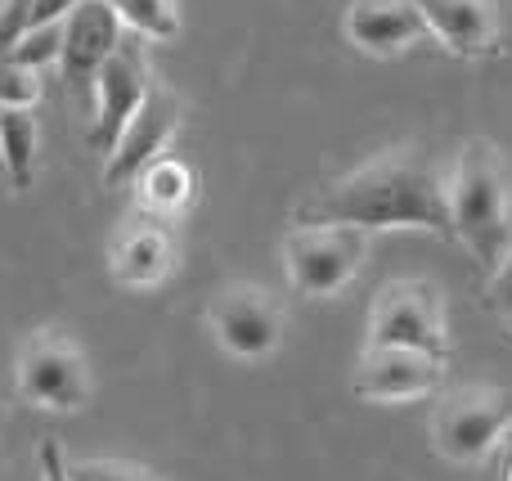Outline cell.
Segmentation results:
<instances>
[{
	"mask_svg": "<svg viewBox=\"0 0 512 481\" xmlns=\"http://www.w3.org/2000/svg\"><path fill=\"white\" fill-rule=\"evenodd\" d=\"M301 225L337 221L360 230H427L450 239L445 212V171L423 144H396L378 158L351 167L346 176L328 180L315 198L297 212Z\"/></svg>",
	"mask_w": 512,
	"mask_h": 481,
	"instance_id": "cell-1",
	"label": "cell"
},
{
	"mask_svg": "<svg viewBox=\"0 0 512 481\" xmlns=\"http://www.w3.org/2000/svg\"><path fill=\"white\" fill-rule=\"evenodd\" d=\"M445 212L450 234L495 270L512 243V171L490 140H468L445 171Z\"/></svg>",
	"mask_w": 512,
	"mask_h": 481,
	"instance_id": "cell-2",
	"label": "cell"
},
{
	"mask_svg": "<svg viewBox=\"0 0 512 481\" xmlns=\"http://www.w3.org/2000/svg\"><path fill=\"white\" fill-rule=\"evenodd\" d=\"M369 252V230L360 225H337V221H315V225H292L283 239V270L297 297H333L355 279Z\"/></svg>",
	"mask_w": 512,
	"mask_h": 481,
	"instance_id": "cell-3",
	"label": "cell"
},
{
	"mask_svg": "<svg viewBox=\"0 0 512 481\" xmlns=\"http://www.w3.org/2000/svg\"><path fill=\"white\" fill-rule=\"evenodd\" d=\"M512 432V392L504 387H459L432 414V446L450 464H481Z\"/></svg>",
	"mask_w": 512,
	"mask_h": 481,
	"instance_id": "cell-4",
	"label": "cell"
},
{
	"mask_svg": "<svg viewBox=\"0 0 512 481\" xmlns=\"http://www.w3.org/2000/svg\"><path fill=\"white\" fill-rule=\"evenodd\" d=\"M14 392L36 410L72 414L90 401V369L81 347L63 329H36L18 347Z\"/></svg>",
	"mask_w": 512,
	"mask_h": 481,
	"instance_id": "cell-5",
	"label": "cell"
},
{
	"mask_svg": "<svg viewBox=\"0 0 512 481\" xmlns=\"http://www.w3.org/2000/svg\"><path fill=\"white\" fill-rule=\"evenodd\" d=\"M364 347H414V351H427V356L450 360L441 288L432 279H391L373 297Z\"/></svg>",
	"mask_w": 512,
	"mask_h": 481,
	"instance_id": "cell-6",
	"label": "cell"
},
{
	"mask_svg": "<svg viewBox=\"0 0 512 481\" xmlns=\"http://www.w3.org/2000/svg\"><path fill=\"white\" fill-rule=\"evenodd\" d=\"M207 329L216 347L234 360H265L283 347V306L256 284L221 288L207 306Z\"/></svg>",
	"mask_w": 512,
	"mask_h": 481,
	"instance_id": "cell-7",
	"label": "cell"
},
{
	"mask_svg": "<svg viewBox=\"0 0 512 481\" xmlns=\"http://www.w3.org/2000/svg\"><path fill=\"white\" fill-rule=\"evenodd\" d=\"M149 54H144V41L135 32H126L117 41V50L104 59V68L95 72V122L86 131L90 153L108 158L122 135V126L131 122V113L144 104L149 95Z\"/></svg>",
	"mask_w": 512,
	"mask_h": 481,
	"instance_id": "cell-8",
	"label": "cell"
},
{
	"mask_svg": "<svg viewBox=\"0 0 512 481\" xmlns=\"http://www.w3.org/2000/svg\"><path fill=\"white\" fill-rule=\"evenodd\" d=\"M180 117H185V104H180L176 90L162 86V81H149L144 104L131 113V122H126L122 135H117L113 153L104 158V185L108 189L131 185L153 158H162L171 135L180 131Z\"/></svg>",
	"mask_w": 512,
	"mask_h": 481,
	"instance_id": "cell-9",
	"label": "cell"
},
{
	"mask_svg": "<svg viewBox=\"0 0 512 481\" xmlns=\"http://www.w3.org/2000/svg\"><path fill=\"white\" fill-rule=\"evenodd\" d=\"M445 383V360L414 347H364L355 360L351 392L369 405L423 401Z\"/></svg>",
	"mask_w": 512,
	"mask_h": 481,
	"instance_id": "cell-10",
	"label": "cell"
},
{
	"mask_svg": "<svg viewBox=\"0 0 512 481\" xmlns=\"http://www.w3.org/2000/svg\"><path fill=\"white\" fill-rule=\"evenodd\" d=\"M126 36L122 18L104 5V0H77L59 23V72L72 90H90L95 72L104 68V59L117 50V41Z\"/></svg>",
	"mask_w": 512,
	"mask_h": 481,
	"instance_id": "cell-11",
	"label": "cell"
},
{
	"mask_svg": "<svg viewBox=\"0 0 512 481\" xmlns=\"http://www.w3.org/2000/svg\"><path fill=\"white\" fill-rule=\"evenodd\" d=\"M171 270H176V234H171V221L140 212L135 221H126L113 234L108 275L122 288H158L171 279Z\"/></svg>",
	"mask_w": 512,
	"mask_h": 481,
	"instance_id": "cell-12",
	"label": "cell"
},
{
	"mask_svg": "<svg viewBox=\"0 0 512 481\" xmlns=\"http://www.w3.org/2000/svg\"><path fill=\"white\" fill-rule=\"evenodd\" d=\"M423 27L459 59H481L499 45L495 0H414Z\"/></svg>",
	"mask_w": 512,
	"mask_h": 481,
	"instance_id": "cell-13",
	"label": "cell"
},
{
	"mask_svg": "<svg viewBox=\"0 0 512 481\" xmlns=\"http://www.w3.org/2000/svg\"><path fill=\"white\" fill-rule=\"evenodd\" d=\"M346 41L360 54H400L427 32L414 0H351L342 18Z\"/></svg>",
	"mask_w": 512,
	"mask_h": 481,
	"instance_id": "cell-14",
	"label": "cell"
},
{
	"mask_svg": "<svg viewBox=\"0 0 512 481\" xmlns=\"http://www.w3.org/2000/svg\"><path fill=\"white\" fill-rule=\"evenodd\" d=\"M135 180H140V212L144 216H158V221H171L176 212H185L189 198H194V189H198L189 162L171 158V153L153 158Z\"/></svg>",
	"mask_w": 512,
	"mask_h": 481,
	"instance_id": "cell-15",
	"label": "cell"
},
{
	"mask_svg": "<svg viewBox=\"0 0 512 481\" xmlns=\"http://www.w3.org/2000/svg\"><path fill=\"white\" fill-rule=\"evenodd\" d=\"M36 144H41V131H36L32 108H0V162L18 189H32Z\"/></svg>",
	"mask_w": 512,
	"mask_h": 481,
	"instance_id": "cell-16",
	"label": "cell"
},
{
	"mask_svg": "<svg viewBox=\"0 0 512 481\" xmlns=\"http://www.w3.org/2000/svg\"><path fill=\"white\" fill-rule=\"evenodd\" d=\"M104 5L140 41H176L180 36V0H104Z\"/></svg>",
	"mask_w": 512,
	"mask_h": 481,
	"instance_id": "cell-17",
	"label": "cell"
},
{
	"mask_svg": "<svg viewBox=\"0 0 512 481\" xmlns=\"http://www.w3.org/2000/svg\"><path fill=\"white\" fill-rule=\"evenodd\" d=\"M41 99V68L0 59V108H32Z\"/></svg>",
	"mask_w": 512,
	"mask_h": 481,
	"instance_id": "cell-18",
	"label": "cell"
},
{
	"mask_svg": "<svg viewBox=\"0 0 512 481\" xmlns=\"http://www.w3.org/2000/svg\"><path fill=\"white\" fill-rule=\"evenodd\" d=\"M68 481H162L149 468L126 464V459H77L68 464Z\"/></svg>",
	"mask_w": 512,
	"mask_h": 481,
	"instance_id": "cell-19",
	"label": "cell"
},
{
	"mask_svg": "<svg viewBox=\"0 0 512 481\" xmlns=\"http://www.w3.org/2000/svg\"><path fill=\"white\" fill-rule=\"evenodd\" d=\"M490 306L512 324V243H508L504 261L490 270Z\"/></svg>",
	"mask_w": 512,
	"mask_h": 481,
	"instance_id": "cell-20",
	"label": "cell"
},
{
	"mask_svg": "<svg viewBox=\"0 0 512 481\" xmlns=\"http://www.w3.org/2000/svg\"><path fill=\"white\" fill-rule=\"evenodd\" d=\"M36 464H41V481H68V459H63V450L54 441H41Z\"/></svg>",
	"mask_w": 512,
	"mask_h": 481,
	"instance_id": "cell-21",
	"label": "cell"
}]
</instances>
